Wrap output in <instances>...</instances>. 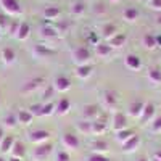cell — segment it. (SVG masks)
<instances>
[{
  "instance_id": "1",
  "label": "cell",
  "mask_w": 161,
  "mask_h": 161,
  "mask_svg": "<svg viewBox=\"0 0 161 161\" xmlns=\"http://www.w3.org/2000/svg\"><path fill=\"white\" fill-rule=\"evenodd\" d=\"M92 60V52L84 47L79 45L73 50V63H76V66H82V64H89Z\"/></svg>"
},
{
  "instance_id": "2",
  "label": "cell",
  "mask_w": 161,
  "mask_h": 161,
  "mask_svg": "<svg viewBox=\"0 0 161 161\" xmlns=\"http://www.w3.org/2000/svg\"><path fill=\"white\" fill-rule=\"evenodd\" d=\"M0 7L8 16H19L23 13V7L19 3V0H0Z\"/></svg>"
},
{
  "instance_id": "3",
  "label": "cell",
  "mask_w": 161,
  "mask_h": 161,
  "mask_svg": "<svg viewBox=\"0 0 161 161\" xmlns=\"http://www.w3.org/2000/svg\"><path fill=\"white\" fill-rule=\"evenodd\" d=\"M52 152H53V145H52L50 142L36 145V148H34V152H32L34 161H45V159H48V156L52 155Z\"/></svg>"
},
{
  "instance_id": "4",
  "label": "cell",
  "mask_w": 161,
  "mask_h": 161,
  "mask_svg": "<svg viewBox=\"0 0 161 161\" xmlns=\"http://www.w3.org/2000/svg\"><path fill=\"white\" fill-rule=\"evenodd\" d=\"M50 137H52V132L50 130H47V129H36V130L29 132V137L28 139H29V142H32L36 145H40V143L48 142Z\"/></svg>"
},
{
  "instance_id": "5",
  "label": "cell",
  "mask_w": 161,
  "mask_h": 161,
  "mask_svg": "<svg viewBox=\"0 0 161 161\" xmlns=\"http://www.w3.org/2000/svg\"><path fill=\"white\" fill-rule=\"evenodd\" d=\"M155 114H156V106H155V103H152V102H145L142 116H140L139 119H140V123H142V124H148V123H152V121L156 118Z\"/></svg>"
},
{
  "instance_id": "6",
  "label": "cell",
  "mask_w": 161,
  "mask_h": 161,
  "mask_svg": "<svg viewBox=\"0 0 161 161\" xmlns=\"http://www.w3.org/2000/svg\"><path fill=\"white\" fill-rule=\"evenodd\" d=\"M53 89H55L57 92H60V93H64V92H68L71 87H73V84H71V79L69 77H66V76H57L55 79H53Z\"/></svg>"
},
{
  "instance_id": "7",
  "label": "cell",
  "mask_w": 161,
  "mask_h": 161,
  "mask_svg": "<svg viewBox=\"0 0 161 161\" xmlns=\"http://www.w3.org/2000/svg\"><path fill=\"white\" fill-rule=\"evenodd\" d=\"M82 118L86 121H90V123L98 121L100 119V106H97V105H86L82 108Z\"/></svg>"
},
{
  "instance_id": "8",
  "label": "cell",
  "mask_w": 161,
  "mask_h": 161,
  "mask_svg": "<svg viewBox=\"0 0 161 161\" xmlns=\"http://www.w3.org/2000/svg\"><path fill=\"white\" fill-rule=\"evenodd\" d=\"M44 86H45V79L44 77H32L23 86V92L24 93H34L36 90L42 89Z\"/></svg>"
},
{
  "instance_id": "9",
  "label": "cell",
  "mask_w": 161,
  "mask_h": 161,
  "mask_svg": "<svg viewBox=\"0 0 161 161\" xmlns=\"http://www.w3.org/2000/svg\"><path fill=\"white\" fill-rule=\"evenodd\" d=\"M63 145L69 150H77L80 147V140L74 132H66L63 134Z\"/></svg>"
},
{
  "instance_id": "10",
  "label": "cell",
  "mask_w": 161,
  "mask_h": 161,
  "mask_svg": "<svg viewBox=\"0 0 161 161\" xmlns=\"http://www.w3.org/2000/svg\"><path fill=\"white\" fill-rule=\"evenodd\" d=\"M113 129L114 132H119V130H124L127 129V116L121 111H116L113 114Z\"/></svg>"
},
{
  "instance_id": "11",
  "label": "cell",
  "mask_w": 161,
  "mask_h": 161,
  "mask_svg": "<svg viewBox=\"0 0 161 161\" xmlns=\"http://www.w3.org/2000/svg\"><path fill=\"white\" fill-rule=\"evenodd\" d=\"M124 64L130 71H139L142 68V60L136 55V53H129V55H126V58H124Z\"/></svg>"
},
{
  "instance_id": "12",
  "label": "cell",
  "mask_w": 161,
  "mask_h": 161,
  "mask_svg": "<svg viewBox=\"0 0 161 161\" xmlns=\"http://www.w3.org/2000/svg\"><path fill=\"white\" fill-rule=\"evenodd\" d=\"M143 106H145V102L143 100H132L130 105H129V116L130 118H140L142 116V111H143Z\"/></svg>"
},
{
  "instance_id": "13",
  "label": "cell",
  "mask_w": 161,
  "mask_h": 161,
  "mask_svg": "<svg viewBox=\"0 0 161 161\" xmlns=\"http://www.w3.org/2000/svg\"><path fill=\"white\" fill-rule=\"evenodd\" d=\"M102 102L103 105L106 106V108H114L116 106V102H118V97H116V93L110 89H106L102 92Z\"/></svg>"
},
{
  "instance_id": "14",
  "label": "cell",
  "mask_w": 161,
  "mask_h": 161,
  "mask_svg": "<svg viewBox=\"0 0 161 161\" xmlns=\"http://www.w3.org/2000/svg\"><path fill=\"white\" fill-rule=\"evenodd\" d=\"M16 116H18V124H23V126H31L36 118L29 110H23V108L16 111Z\"/></svg>"
},
{
  "instance_id": "15",
  "label": "cell",
  "mask_w": 161,
  "mask_h": 161,
  "mask_svg": "<svg viewBox=\"0 0 161 161\" xmlns=\"http://www.w3.org/2000/svg\"><path fill=\"white\" fill-rule=\"evenodd\" d=\"M139 145H140V137L139 136H132L129 140H126L123 145V152L124 153H134L137 148H139Z\"/></svg>"
},
{
  "instance_id": "16",
  "label": "cell",
  "mask_w": 161,
  "mask_h": 161,
  "mask_svg": "<svg viewBox=\"0 0 161 161\" xmlns=\"http://www.w3.org/2000/svg\"><path fill=\"white\" fill-rule=\"evenodd\" d=\"M0 58H2V61L5 64H13L16 61V52L11 47H3L2 52H0Z\"/></svg>"
},
{
  "instance_id": "17",
  "label": "cell",
  "mask_w": 161,
  "mask_h": 161,
  "mask_svg": "<svg viewBox=\"0 0 161 161\" xmlns=\"http://www.w3.org/2000/svg\"><path fill=\"white\" fill-rule=\"evenodd\" d=\"M92 71H93V66L89 63V64H82V66H76V76L77 79L80 80H86L92 76Z\"/></svg>"
},
{
  "instance_id": "18",
  "label": "cell",
  "mask_w": 161,
  "mask_h": 161,
  "mask_svg": "<svg viewBox=\"0 0 161 161\" xmlns=\"http://www.w3.org/2000/svg\"><path fill=\"white\" fill-rule=\"evenodd\" d=\"M69 110H71V102L68 98H60L58 103H55V113L60 114V116L68 114Z\"/></svg>"
},
{
  "instance_id": "19",
  "label": "cell",
  "mask_w": 161,
  "mask_h": 161,
  "mask_svg": "<svg viewBox=\"0 0 161 161\" xmlns=\"http://www.w3.org/2000/svg\"><path fill=\"white\" fill-rule=\"evenodd\" d=\"M126 42H127V36L123 34V32H118L114 37H111L108 40V44H110L111 48H121L123 45H126Z\"/></svg>"
},
{
  "instance_id": "20",
  "label": "cell",
  "mask_w": 161,
  "mask_h": 161,
  "mask_svg": "<svg viewBox=\"0 0 161 161\" xmlns=\"http://www.w3.org/2000/svg\"><path fill=\"white\" fill-rule=\"evenodd\" d=\"M15 137L13 136H5L3 137V140H2V143H0V153L2 155H7V153H10L11 152V148H13V145H15Z\"/></svg>"
},
{
  "instance_id": "21",
  "label": "cell",
  "mask_w": 161,
  "mask_h": 161,
  "mask_svg": "<svg viewBox=\"0 0 161 161\" xmlns=\"http://www.w3.org/2000/svg\"><path fill=\"white\" fill-rule=\"evenodd\" d=\"M106 129H108V126H106L105 121L98 119V121H93L92 123V136H103V134L106 132Z\"/></svg>"
},
{
  "instance_id": "22",
  "label": "cell",
  "mask_w": 161,
  "mask_h": 161,
  "mask_svg": "<svg viewBox=\"0 0 161 161\" xmlns=\"http://www.w3.org/2000/svg\"><path fill=\"white\" fill-rule=\"evenodd\" d=\"M61 16V10L58 7H47L44 10V18L50 19V21H57Z\"/></svg>"
},
{
  "instance_id": "23",
  "label": "cell",
  "mask_w": 161,
  "mask_h": 161,
  "mask_svg": "<svg viewBox=\"0 0 161 161\" xmlns=\"http://www.w3.org/2000/svg\"><path fill=\"white\" fill-rule=\"evenodd\" d=\"M92 153H100V155H105L108 152V143H106L103 139H97L95 142L92 143Z\"/></svg>"
},
{
  "instance_id": "24",
  "label": "cell",
  "mask_w": 161,
  "mask_h": 161,
  "mask_svg": "<svg viewBox=\"0 0 161 161\" xmlns=\"http://www.w3.org/2000/svg\"><path fill=\"white\" fill-rule=\"evenodd\" d=\"M29 36H31V26L26 23V21H21V23H19L18 34H16V39H18V40H26Z\"/></svg>"
},
{
  "instance_id": "25",
  "label": "cell",
  "mask_w": 161,
  "mask_h": 161,
  "mask_svg": "<svg viewBox=\"0 0 161 161\" xmlns=\"http://www.w3.org/2000/svg\"><path fill=\"white\" fill-rule=\"evenodd\" d=\"M142 45L147 48V50H155L156 47H158V44H156V36H153V34H145L143 36V39H142Z\"/></svg>"
},
{
  "instance_id": "26",
  "label": "cell",
  "mask_w": 161,
  "mask_h": 161,
  "mask_svg": "<svg viewBox=\"0 0 161 161\" xmlns=\"http://www.w3.org/2000/svg\"><path fill=\"white\" fill-rule=\"evenodd\" d=\"M111 52H113V48L110 47V44H97L95 45V53L100 57V58H106V57H110L111 55Z\"/></svg>"
},
{
  "instance_id": "27",
  "label": "cell",
  "mask_w": 161,
  "mask_h": 161,
  "mask_svg": "<svg viewBox=\"0 0 161 161\" xmlns=\"http://www.w3.org/2000/svg\"><path fill=\"white\" fill-rule=\"evenodd\" d=\"M123 18H124V21H127V23L137 21V18H139V10H137V8H134V7L126 8V10L123 11Z\"/></svg>"
},
{
  "instance_id": "28",
  "label": "cell",
  "mask_w": 161,
  "mask_h": 161,
  "mask_svg": "<svg viewBox=\"0 0 161 161\" xmlns=\"http://www.w3.org/2000/svg\"><path fill=\"white\" fill-rule=\"evenodd\" d=\"M147 77H148V80L152 84H161V69L159 68H150L148 71H147Z\"/></svg>"
},
{
  "instance_id": "29",
  "label": "cell",
  "mask_w": 161,
  "mask_h": 161,
  "mask_svg": "<svg viewBox=\"0 0 161 161\" xmlns=\"http://www.w3.org/2000/svg\"><path fill=\"white\" fill-rule=\"evenodd\" d=\"M118 32H116V26L113 24V23H106L103 28H102V36H103V39H106V40H110L111 37H114Z\"/></svg>"
},
{
  "instance_id": "30",
  "label": "cell",
  "mask_w": 161,
  "mask_h": 161,
  "mask_svg": "<svg viewBox=\"0 0 161 161\" xmlns=\"http://www.w3.org/2000/svg\"><path fill=\"white\" fill-rule=\"evenodd\" d=\"M16 126H18V116H16V113H7L5 118H3V127L13 129Z\"/></svg>"
},
{
  "instance_id": "31",
  "label": "cell",
  "mask_w": 161,
  "mask_h": 161,
  "mask_svg": "<svg viewBox=\"0 0 161 161\" xmlns=\"http://www.w3.org/2000/svg\"><path fill=\"white\" fill-rule=\"evenodd\" d=\"M10 155L11 156H18V158H24V155H26V147L23 145V142H15V145H13V148H11V152H10Z\"/></svg>"
},
{
  "instance_id": "32",
  "label": "cell",
  "mask_w": 161,
  "mask_h": 161,
  "mask_svg": "<svg viewBox=\"0 0 161 161\" xmlns=\"http://www.w3.org/2000/svg\"><path fill=\"white\" fill-rule=\"evenodd\" d=\"M132 136H136V134H134L130 129H124V130H119V132H116V140L123 145L126 140H129Z\"/></svg>"
},
{
  "instance_id": "33",
  "label": "cell",
  "mask_w": 161,
  "mask_h": 161,
  "mask_svg": "<svg viewBox=\"0 0 161 161\" xmlns=\"http://www.w3.org/2000/svg\"><path fill=\"white\" fill-rule=\"evenodd\" d=\"M55 114V103L48 102V103H42V110H40V116H52Z\"/></svg>"
},
{
  "instance_id": "34",
  "label": "cell",
  "mask_w": 161,
  "mask_h": 161,
  "mask_svg": "<svg viewBox=\"0 0 161 161\" xmlns=\"http://www.w3.org/2000/svg\"><path fill=\"white\" fill-rule=\"evenodd\" d=\"M77 130L80 132V134H92V123L90 121H86V119H82L80 123H77Z\"/></svg>"
},
{
  "instance_id": "35",
  "label": "cell",
  "mask_w": 161,
  "mask_h": 161,
  "mask_svg": "<svg viewBox=\"0 0 161 161\" xmlns=\"http://www.w3.org/2000/svg\"><path fill=\"white\" fill-rule=\"evenodd\" d=\"M71 13L74 16H82L84 13H86V5L84 2H76L73 7H71Z\"/></svg>"
},
{
  "instance_id": "36",
  "label": "cell",
  "mask_w": 161,
  "mask_h": 161,
  "mask_svg": "<svg viewBox=\"0 0 161 161\" xmlns=\"http://www.w3.org/2000/svg\"><path fill=\"white\" fill-rule=\"evenodd\" d=\"M40 34H42V37H45V39H55L58 36V32L53 28H50V26H44V28L40 29Z\"/></svg>"
},
{
  "instance_id": "37",
  "label": "cell",
  "mask_w": 161,
  "mask_h": 161,
  "mask_svg": "<svg viewBox=\"0 0 161 161\" xmlns=\"http://www.w3.org/2000/svg\"><path fill=\"white\" fill-rule=\"evenodd\" d=\"M150 129H152L153 134H159V132H161V116H156V118L152 121Z\"/></svg>"
},
{
  "instance_id": "38",
  "label": "cell",
  "mask_w": 161,
  "mask_h": 161,
  "mask_svg": "<svg viewBox=\"0 0 161 161\" xmlns=\"http://www.w3.org/2000/svg\"><path fill=\"white\" fill-rule=\"evenodd\" d=\"M13 19H10L8 15H0V29L2 31H8V26Z\"/></svg>"
},
{
  "instance_id": "39",
  "label": "cell",
  "mask_w": 161,
  "mask_h": 161,
  "mask_svg": "<svg viewBox=\"0 0 161 161\" xmlns=\"http://www.w3.org/2000/svg\"><path fill=\"white\" fill-rule=\"evenodd\" d=\"M18 29H19V21H15V19H13V21L10 23V26H8V34H10L11 37H16Z\"/></svg>"
},
{
  "instance_id": "40",
  "label": "cell",
  "mask_w": 161,
  "mask_h": 161,
  "mask_svg": "<svg viewBox=\"0 0 161 161\" xmlns=\"http://www.w3.org/2000/svg\"><path fill=\"white\" fill-rule=\"evenodd\" d=\"M87 161H110V159L106 158L105 155H100V153H90Z\"/></svg>"
},
{
  "instance_id": "41",
  "label": "cell",
  "mask_w": 161,
  "mask_h": 161,
  "mask_svg": "<svg viewBox=\"0 0 161 161\" xmlns=\"http://www.w3.org/2000/svg\"><path fill=\"white\" fill-rule=\"evenodd\" d=\"M55 161H71V156H69V153H68V152L61 150V152H58V153H57Z\"/></svg>"
},
{
  "instance_id": "42",
  "label": "cell",
  "mask_w": 161,
  "mask_h": 161,
  "mask_svg": "<svg viewBox=\"0 0 161 161\" xmlns=\"http://www.w3.org/2000/svg\"><path fill=\"white\" fill-rule=\"evenodd\" d=\"M148 5H150L152 10L161 11V0H148Z\"/></svg>"
},
{
  "instance_id": "43",
  "label": "cell",
  "mask_w": 161,
  "mask_h": 161,
  "mask_svg": "<svg viewBox=\"0 0 161 161\" xmlns=\"http://www.w3.org/2000/svg\"><path fill=\"white\" fill-rule=\"evenodd\" d=\"M40 110H42V103H39V105H32L29 111L34 114V116H40Z\"/></svg>"
},
{
  "instance_id": "44",
  "label": "cell",
  "mask_w": 161,
  "mask_h": 161,
  "mask_svg": "<svg viewBox=\"0 0 161 161\" xmlns=\"http://www.w3.org/2000/svg\"><path fill=\"white\" fill-rule=\"evenodd\" d=\"M57 90L55 89H53V86H50V87H47L45 89V92H44V98H50L52 95H53V93H55Z\"/></svg>"
},
{
  "instance_id": "45",
  "label": "cell",
  "mask_w": 161,
  "mask_h": 161,
  "mask_svg": "<svg viewBox=\"0 0 161 161\" xmlns=\"http://www.w3.org/2000/svg\"><path fill=\"white\" fill-rule=\"evenodd\" d=\"M7 161H24V158H18V156H11V155H10V158H8Z\"/></svg>"
},
{
  "instance_id": "46",
  "label": "cell",
  "mask_w": 161,
  "mask_h": 161,
  "mask_svg": "<svg viewBox=\"0 0 161 161\" xmlns=\"http://www.w3.org/2000/svg\"><path fill=\"white\" fill-rule=\"evenodd\" d=\"M3 137H5V134H3V129L0 127V143H2V140H3Z\"/></svg>"
},
{
  "instance_id": "47",
  "label": "cell",
  "mask_w": 161,
  "mask_h": 161,
  "mask_svg": "<svg viewBox=\"0 0 161 161\" xmlns=\"http://www.w3.org/2000/svg\"><path fill=\"white\" fill-rule=\"evenodd\" d=\"M155 158H156V159H161V150H158V152L155 153Z\"/></svg>"
},
{
  "instance_id": "48",
  "label": "cell",
  "mask_w": 161,
  "mask_h": 161,
  "mask_svg": "<svg viewBox=\"0 0 161 161\" xmlns=\"http://www.w3.org/2000/svg\"><path fill=\"white\" fill-rule=\"evenodd\" d=\"M156 44H158V47L161 45V36H156Z\"/></svg>"
},
{
  "instance_id": "49",
  "label": "cell",
  "mask_w": 161,
  "mask_h": 161,
  "mask_svg": "<svg viewBox=\"0 0 161 161\" xmlns=\"http://www.w3.org/2000/svg\"><path fill=\"white\" fill-rule=\"evenodd\" d=\"M156 24H158V26H161V15L158 16V19H156Z\"/></svg>"
},
{
  "instance_id": "50",
  "label": "cell",
  "mask_w": 161,
  "mask_h": 161,
  "mask_svg": "<svg viewBox=\"0 0 161 161\" xmlns=\"http://www.w3.org/2000/svg\"><path fill=\"white\" fill-rule=\"evenodd\" d=\"M110 2H111V3H119L121 0H110Z\"/></svg>"
},
{
  "instance_id": "51",
  "label": "cell",
  "mask_w": 161,
  "mask_h": 161,
  "mask_svg": "<svg viewBox=\"0 0 161 161\" xmlns=\"http://www.w3.org/2000/svg\"><path fill=\"white\" fill-rule=\"evenodd\" d=\"M137 161H148V159H147V158H140V159H137Z\"/></svg>"
},
{
  "instance_id": "52",
  "label": "cell",
  "mask_w": 161,
  "mask_h": 161,
  "mask_svg": "<svg viewBox=\"0 0 161 161\" xmlns=\"http://www.w3.org/2000/svg\"><path fill=\"white\" fill-rule=\"evenodd\" d=\"M0 161H7V159H3V158H2V156H0Z\"/></svg>"
},
{
  "instance_id": "53",
  "label": "cell",
  "mask_w": 161,
  "mask_h": 161,
  "mask_svg": "<svg viewBox=\"0 0 161 161\" xmlns=\"http://www.w3.org/2000/svg\"><path fill=\"white\" fill-rule=\"evenodd\" d=\"M153 161H161V159H156V158H153Z\"/></svg>"
},
{
  "instance_id": "54",
  "label": "cell",
  "mask_w": 161,
  "mask_h": 161,
  "mask_svg": "<svg viewBox=\"0 0 161 161\" xmlns=\"http://www.w3.org/2000/svg\"><path fill=\"white\" fill-rule=\"evenodd\" d=\"M2 32H3V31H2V29H0V37H2Z\"/></svg>"
}]
</instances>
